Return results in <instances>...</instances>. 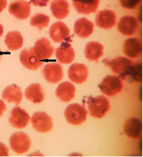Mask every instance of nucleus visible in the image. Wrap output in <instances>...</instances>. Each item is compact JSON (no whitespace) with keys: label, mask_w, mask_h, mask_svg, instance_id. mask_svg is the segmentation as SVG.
Listing matches in <instances>:
<instances>
[{"label":"nucleus","mask_w":143,"mask_h":157,"mask_svg":"<svg viewBox=\"0 0 143 157\" xmlns=\"http://www.w3.org/2000/svg\"><path fill=\"white\" fill-rule=\"evenodd\" d=\"M19 58L22 65L30 70H36L43 64V60H40L36 54L35 53L33 47L23 50L20 53Z\"/></svg>","instance_id":"obj_7"},{"label":"nucleus","mask_w":143,"mask_h":157,"mask_svg":"<svg viewBox=\"0 0 143 157\" xmlns=\"http://www.w3.org/2000/svg\"><path fill=\"white\" fill-rule=\"evenodd\" d=\"M123 51L129 58H136L141 54L142 47L141 41L137 38H130L126 40L124 43Z\"/></svg>","instance_id":"obj_19"},{"label":"nucleus","mask_w":143,"mask_h":157,"mask_svg":"<svg viewBox=\"0 0 143 157\" xmlns=\"http://www.w3.org/2000/svg\"><path fill=\"white\" fill-rule=\"evenodd\" d=\"M126 82H128L129 83H133V82H141V63H137L134 64L131 71L128 74L125 79Z\"/></svg>","instance_id":"obj_28"},{"label":"nucleus","mask_w":143,"mask_h":157,"mask_svg":"<svg viewBox=\"0 0 143 157\" xmlns=\"http://www.w3.org/2000/svg\"><path fill=\"white\" fill-rule=\"evenodd\" d=\"M42 73L46 81L51 84H56L60 82L64 77L62 67L56 63L46 65L42 70Z\"/></svg>","instance_id":"obj_10"},{"label":"nucleus","mask_w":143,"mask_h":157,"mask_svg":"<svg viewBox=\"0 0 143 157\" xmlns=\"http://www.w3.org/2000/svg\"><path fill=\"white\" fill-rule=\"evenodd\" d=\"M9 12L18 20H26L31 13L30 2L25 0H16L11 2L8 7Z\"/></svg>","instance_id":"obj_9"},{"label":"nucleus","mask_w":143,"mask_h":157,"mask_svg":"<svg viewBox=\"0 0 143 157\" xmlns=\"http://www.w3.org/2000/svg\"><path fill=\"white\" fill-rule=\"evenodd\" d=\"M69 3L67 0H53L51 3V11L53 16L63 20L69 14Z\"/></svg>","instance_id":"obj_21"},{"label":"nucleus","mask_w":143,"mask_h":157,"mask_svg":"<svg viewBox=\"0 0 143 157\" xmlns=\"http://www.w3.org/2000/svg\"><path fill=\"white\" fill-rule=\"evenodd\" d=\"M29 120H30V117L28 113L21 108L16 106L11 110L9 123L13 127L22 129L27 127Z\"/></svg>","instance_id":"obj_12"},{"label":"nucleus","mask_w":143,"mask_h":157,"mask_svg":"<svg viewBox=\"0 0 143 157\" xmlns=\"http://www.w3.org/2000/svg\"><path fill=\"white\" fill-rule=\"evenodd\" d=\"M2 33H3V27L2 26V24H0V37L2 36Z\"/></svg>","instance_id":"obj_34"},{"label":"nucleus","mask_w":143,"mask_h":157,"mask_svg":"<svg viewBox=\"0 0 143 157\" xmlns=\"http://www.w3.org/2000/svg\"><path fill=\"white\" fill-rule=\"evenodd\" d=\"M96 26L103 29H110L115 26L117 22V15L110 10H103L98 11L96 16Z\"/></svg>","instance_id":"obj_11"},{"label":"nucleus","mask_w":143,"mask_h":157,"mask_svg":"<svg viewBox=\"0 0 143 157\" xmlns=\"http://www.w3.org/2000/svg\"><path fill=\"white\" fill-rule=\"evenodd\" d=\"M99 88L104 94L109 97H113L122 90L123 83L119 77L109 75L102 80L99 85Z\"/></svg>","instance_id":"obj_3"},{"label":"nucleus","mask_w":143,"mask_h":157,"mask_svg":"<svg viewBox=\"0 0 143 157\" xmlns=\"http://www.w3.org/2000/svg\"><path fill=\"white\" fill-rule=\"evenodd\" d=\"M2 98L8 102H14L18 105L20 103L23 98L21 89L16 85L7 86L2 92Z\"/></svg>","instance_id":"obj_24"},{"label":"nucleus","mask_w":143,"mask_h":157,"mask_svg":"<svg viewBox=\"0 0 143 157\" xmlns=\"http://www.w3.org/2000/svg\"><path fill=\"white\" fill-rule=\"evenodd\" d=\"M9 150L8 147L2 143H0V156H8Z\"/></svg>","instance_id":"obj_31"},{"label":"nucleus","mask_w":143,"mask_h":157,"mask_svg":"<svg viewBox=\"0 0 143 157\" xmlns=\"http://www.w3.org/2000/svg\"><path fill=\"white\" fill-rule=\"evenodd\" d=\"M31 2L34 6L38 7H45L49 2V0H31Z\"/></svg>","instance_id":"obj_30"},{"label":"nucleus","mask_w":143,"mask_h":157,"mask_svg":"<svg viewBox=\"0 0 143 157\" xmlns=\"http://www.w3.org/2000/svg\"><path fill=\"white\" fill-rule=\"evenodd\" d=\"M118 31L125 36L134 35L137 29V21L133 16H124L118 24Z\"/></svg>","instance_id":"obj_17"},{"label":"nucleus","mask_w":143,"mask_h":157,"mask_svg":"<svg viewBox=\"0 0 143 157\" xmlns=\"http://www.w3.org/2000/svg\"><path fill=\"white\" fill-rule=\"evenodd\" d=\"M50 18L48 15H46L42 13H37L33 15L31 19L30 24L32 26L36 27L40 30L47 28L49 24Z\"/></svg>","instance_id":"obj_27"},{"label":"nucleus","mask_w":143,"mask_h":157,"mask_svg":"<svg viewBox=\"0 0 143 157\" xmlns=\"http://www.w3.org/2000/svg\"><path fill=\"white\" fill-rule=\"evenodd\" d=\"M124 132L126 136L133 139L140 137L141 134V122L137 118H130L126 121L124 126Z\"/></svg>","instance_id":"obj_22"},{"label":"nucleus","mask_w":143,"mask_h":157,"mask_svg":"<svg viewBox=\"0 0 143 157\" xmlns=\"http://www.w3.org/2000/svg\"><path fill=\"white\" fill-rule=\"evenodd\" d=\"M104 47L97 42H89L85 49L86 58L90 60H97L104 53Z\"/></svg>","instance_id":"obj_26"},{"label":"nucleus","mask_w":143,"mask_h":157,"mask_svg":"<svg viewBox=\"0 0 143 157\" xmlns=\"http://www.w3.org/2000/svg\"><path fill=\"white\" fill-rule=\"evenodd\" d=\"M104 63L112 69L113 73L118 74L119 78L122 80L126 79L134 64L131 60L123 56H118L112 60H105Z\"/></svg>","instance_id":"obj_2"},{"label":"nucleus","mask_w":143,"mask_h":157,"mask_svg":"<svg viewBox=\"0 0 143 157\" xmlns=\"http://www.w3.org/2000/svg\"><path fill=\"white\" fill-rule=\"evenodd\" d=\"M6 4H7L6 0H0V13L6 8Z\"/></svg>","instance_id":"obj_33"},{"label":"nucleus","mask_w":143,"mask_h":157,"mask_svg":"<svg viewBox=\"0 0 143 157\" xmlns=\"http://www.w3.org/2000/svg\"><path fill=\"white\" fill-rule=\"evenodd\" d=\"M88 69L83 64H73L69 69V78L77 84H82L87 80Z\"/></svg>","instance_id":"obj_14"},{"label":"nucleus","mask_w":143,"mask_h":157,"mask_svg":"<svg viewBox=\"0 0 143 157\" xmlns=\"http://www.w3.org/2000/svg\"><path fill=\"white\" fill-rule=\"evenodd\" d=\"M75 9L80 14L89 15L98 8L100 0H72Z\"/></svg>","instance_id":"obj_15"},{"label":"nucleus","mask_w":143,"mask_h":157,"mask_svg":"<svg viewBox=\"0 0 143 157\" xmlns=\"http://www.w3.org/2000/svg\"><path fill=\"white\" fill-rule=\"evenodd\" d=\"M10 145L15 153L24 154L30 149V138L24 132H16L10 138Z\"/></svg>","instance_id":"obj_5"},{"label":"nucleus","mask_w":143,"mask_h":157,"mask_svg":"<svg viewBox=\"0 0 143 157\" xmlns=\"http://www.w3.org/2000/svg\"><path fill=\"white\" fill-rule=\"evenodd\" d=\"M75 86L70 82H65L59 85L56 89V95L61 101L69 102L75 97Z\"/></svg>","instance_id":"obj_18"},{"label":"nucleus","mask_w":143,"mask_h":157,"mask_svg":"<svg viewBox=\"0 0 143 157\" xmlns=\"http://www.w3.org/2000/svg\"><path fill=\"white\" fill-rule=\"evenodd\" d=\"M86 103L88 105L89 114L93 118H101L109 110L110 104L109 100L104 96L87 98Z\"/></svg>","instance_id":"obj_1"},{"label":"nucleus","mask_w":143,"mask_h":157,"mask_svg":"<svg viewBox=\"0 0 143 157\" xmlns=\"http://www.w3.org/2000/svg\"><path fill=\"white\" fill-rule=\"evenodd\" d=\"M33 49L39 59L43 61L50 58L54 52L53 47L47 38H41L40 40H37L35 47H33Z\"/></svg>","instance_id":"obj_13"},{"label":"nucleus","mask_w":143,"mask_h":157,"mask_svg":"<svg viewBox=\"0 0 143 157\" xmlns=\"http://www.w3.org/2000/svg\"><path fill=\"white\" fill-rule=\"evenodd\" d=\"M64 115L68 123L72 125H81L87 118V110L84 105L80 104H71L64 111Z\"/></svg>","instance_id":"obj_4"},{"label":"nucleus","mask_w":143,"mask_h":157,"mask_svg":"<svg viewBox=\"0 0 143 157\" xmlns=\"http://www.w3.org/2000/svg\"><path fill=\"white\" fill-rule=\"evenodd\" d=\"M33 128L40 133H46L52 129V119L44 112H37L31 119Z\"/></svg>","instance_id":"obj_6"},{"label":"nucleus","mask_w":143,"mask_h":157,"mask_svg":"<svg viewBox=\"0 0 143 157\" xmlns=\"http://www.w3.org/2000/svg\"><path fill=\"white\" fill-rule=\"evenodd\" d=\"M56 56L62 64H70L75 58V52L69 42H64L56 48Z\"/></svg>","instance_id":"obj_16"},{"label":"nucleus","mask_w":143,"mask_h":157,"mask_svg":"<svg viewBox=\"0 0 143 157\" xmlns=\"http://www.w3.org/2000/svg\"><path fill=\"white\" fill-rule=\"evenodd\" d=\"M93 28L92 22L86 18H81L75 23L74 32L76 35L81 38H87L92 33Z\"/></svg>","instance_id":"obj_20"},{"label":"nucleus","mask_w":143,"mask_h":157,"mask_svg":"<svg viewBox=\"0 0 143 157\" xmlns=\"http://www.w3.org/2000/svg\"><path fill=\"white\" fill-rule=\"evenodd\" d=\"M25 97L33 103H41L44 100L43 88L40 84H32L26 90Z\"/></svg>","instance_id":"obj_23"},{"label":"nucleus","mask_w":143,"mask_h":157,"mask_svg":"<svg viewBox=\"0 0 143 157\" xmlns=\"http://www.w3.org/2000/svg\"><path fill=\"white\" fill-rule=\"evenodd\" d=\"M49 36L51 39L56 43L69 41L70 37V30L66 24L62 22H56L50 28Z\"/></svg>","instance_id":"obj_8"},{"label":"nucleus","mask_w":143,"mask_h":157,"mask_svg":"<svg viewBox=\"0 0 143 157\" xmlns=\"http://www.w3.org/2000/svg\"><path fill=\"white\" fill-rule=\"evenodd\" d=\"M5 44L9 50L15 51L21 48L24 44V39L19 32H11L7 33L5 37Z\"/></svg>","instance_id":"obj_25"},{"label":"nucleus","mask_w":143,"mask_h":157,"mask_svg":"<svg viewBox=\"0 0 143 157\" xmlns=\"http://www.w3.org/2000/svg\"><path fill=\"white\" fill-rule=\"evenodd\" d=\"M120 4L126 9H134L137 7L141 0H119Z\"/></svg>","instance_id":"obj_29"},{"label":"nucleus","mask_w":143,"mask_h":157,"mask_svg":"<svg viewBox=\"0 0 143 157\" xmlns=\"http://www.w3.org/2000/svg\"><path fill=\"white\" fill-rule=\"evenodd\" d=\"M2 52H1V50H0V60H1V58H2Z\"/></svg>","instance_id":"obj_35"},{"label":"nucleus","mask_w":143,"mask_h":157,"mask_svg":"<svg viewBox=\"0 0 143 157\" xmlns=\"http://www.w3.org/2000/svg\"><path fill=\"white\" fill-rule=\"evenodd\" d=\"M6 105H5L4 102L0 99V117L2 116V114H3V113L6 111Z\"/></svg>","instance_id":"obj_32"}]
</instances>
